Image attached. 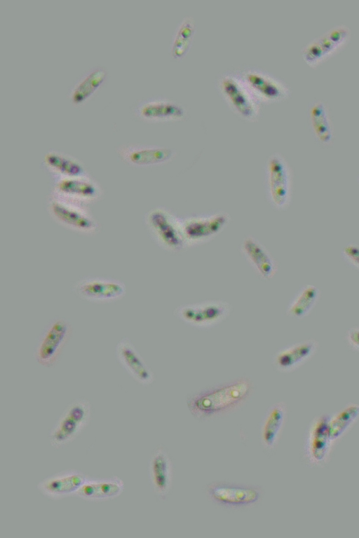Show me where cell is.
Returning <instances> with one entry per match:
<instances>
[{"label":"cell","instance_id":"obj_23","mask_svg":"<svg viewBox=\"0 0 359 538\" xmlns=\"http://www.w3.org/2000/svg\"><path fill=\"white\" fill-rule=\"evenodd\" d=\"M43 164L56 179L89 176L81 162L56 151H50L44 155Z\"/></svg>","mask_w":359,"mask_h":538},{"label":"cell","instance_id":"obj_11","mask_svg":"<svg viewBox=\"0 0 359 538\" xmlns=\"http://www.w3.org/2000/svg\"><path fill=\"white\" fill-rule=\"evenodd\" d=\"M88 478L83 472L69 469L48 476L41 480L36 487L46 498L59 500L74 496Z\"/></svg>","mask_w":359,"mask_h":538},{"label":"cell","instance_id":"obj_13","mask_svg":"<svg viewBox=\"0 0 359 538\" xmlns=\"http://www.w3.org/2000/svg\"><path fill=\"white\" fill-rule=\"evenodd\" d=\"M220 89L233 110L247 120H255L259 111L257 104L242 79L231 75L224 76Z\"/></svg>","mask_w":359,"mask_h":538},{"label":"cell","instance_id":"obj_5","mask_svg":"<svg viewBox=\"0 0 359 538\" xmlns=\"http://www.w3.org/2000/svg\"><path fill=\"white\" fill-rule=\"evenodd\" d=\"M72 324L64 318L52 320L41 336L34 351L37 363L45 368H53L58 362L63 350L71 338Z\"/></svg>","mask_w":359,"mask_h":538},{"label":"cell","instance_id":"obj_1","mask_svg":"<svg viewBox=\"0 0 359 538\" xmlns=\"http://www.w3.org/2000/svg\"><path fill=\"white\" fill-rule=\"evenodd\" d=\"M252 391V381L242 377L193 394L187 404L196 418H211L238 408L247 401Z\"/></svg>","mask_w":359,"mask_h":538},{"label":"cell","instance_id":"obj_30","mask_svg":"<svg viewBox=\"0 0 359 538\" xmlns=\"http://www.w3.org/2000/svg\"><path fill=\"white\" fill-rule=\"evenodd\" d=\"M194 32V22L186 18L179 26L172 45V55L175 58L183 56L187 51Z\"/></svg>","mask_w":359,"mask_h":538},{"label":"cell","instance_id":"obj_8","mask_svg":"<svg viewBox=\"0 0 359 538\" xmlns=\"http://www.w3.org/2000/svg\"><path fill=\"white\" fill-rule=\"evenodd\" d=\"M73 291L80 298L93 303H110L118 301L126 294L125 284L117 279L88 276L78 280Z\"/></svg>","mask_w":359,"mask_h":538},{"label":"cell","instance_id":"obj_7","mask_svg":"<svg viewBox=\"0 0 359 538\" xmlns=\"http://www.w3.org/2000/svg\"><path fill=\"white\" fill-rule=\"evenodd\" d=\"M266 177L271 204L278 210L286 209L291 198L292 176L288 164L279 153H273L268 158Z\"/></svg>","mask_w":359,"mask_h":538},{"label":"cell","instance_id":"obj_16","mask_svg":"<svg viewBox=\"0 0 359 538\" xmlns=\"http://www.w3.org/2000/svg\"><path fill=\"white\" fill-rule=\"evenodd\" d=\"M117 153L126 163L134 167L158 165L168 162L174 155L171 149L146 145H123Z\"/></svg>","mask_w":359,"mask_h":538},{"label":"cell","instance_id":"obj_21","mask_svg":"<svg viewBox=\"0 0 359 538\" xmlns=\"http://www.w3.org/2000/svg\"><path fill=\"white\" fill-rule=\"evenodd\" d=\"M242 80L249 90L264 100H282L289 94L285 85L258 71H245Z\"/></svg>","mask_w":359,"mask_h":538},{"label":"cell","instance_id":"obj_28","mask_svg":"<svg viewBox=\"0 0 359 538\" xmlns=\"http://www.w3.org/2000/svg\"><path fill=\"white\" fill-rule=\"evenodd\" d=\"M320 290L316 286L307 284L302 287L288 305L286 315L300 319L308 315L320 297Z\"/></svg>","mask_w":359,"mask_h":538},{"label":"cell","instance_id":"obj_19","mask_svg":"<svg viewBox=\"0 0 359 538\" xmlns=\"http://www.w3.org/2000/svg\"><path fill=\"white\" fill-rule=\"evenodd\" d=\"M241 251L255 270L264 280H270L278 271V264L265 247L252 236L244 238Z\"/></svg>","mask_w":359,"mask_h":538},{"label":"cell","instance_id":"obj_15","mask_svg":"<svg viewBox=\"0 0 359 538\" xmlns=\"http://www.w3.org/2000/svg\"><path fill=\"white\" fill-rule=\"evenodd\" d=\"M115 352L118 361L137 382L142 385L153 383V372L128 338L118 342Z\"/></svg>","mask_w":359,"mask_h":538},{"label":"cell","instance_id":"obj_26","mask_svg":"<svg viewBox=\"0 0 359 538\" xmlns=\"http://www.w3.org/2000/svg\"><path fill=\"white\" fill-rule=\"evenodd\" d=\"M309 118L316 139L323 145L332 139V127L326 105L321 100L313 102L309 106Z\"/></svg>","mask_w":359,"mask_h":538},{"label":"cell","instance_id":"obj_10","mask_svg":"<svg viewBox=\"0 0 359 538\" xmlns=\"http://www.w3.org/2000/svg\"><path fill=\"white\" fill-rule=\"evenodd\" d=\"M52 194L85 206L98 201L103 192L99 184L86 176L57 179Z\"/></svg>","mask_w":359,"mask_h":538},{"label":"cell","instance_id":"obj_4","mask_svg":"<svg viewBox=\"0 0 359 538\" xmlns=\"http://www.w3.org/2000/svg\"><path fill=\"white\" fill-rule=\"evenodd\" d=\"M47 209L56 223L74 232L91 235L99 230L98 223L85 206L51 194L47 202Z\"/></svg>","mask_w":359,"mask_h":538},{"label":"cell","instance_id":"obj_18","mask_svg":"<svg viewBox=\"0 0 359 538\" xmlns=\"http://www.w3.org/2000/svg\"><path fill=\"white\" fill-rule=\"evenodd\" d=\"M318 343L309 339L285 347L273 357L274 368L280 373H290L306 362L316 352Z\"/></svg>","mask_w":359,"mask_h":538},{"label":"cell","instance_id":"obj_24","mask_svg":"<svg viewBox=\"0 0 359 538\" xmlns=\"http://www.w3.org/2000/svg\"><path fill=\"white\" fill-rule=\"evenodd\" d=\"M287 406L284 402H278L267 411L262 428V441L267 450H273L278 441L287 416Z\"/></svg>","mask_w":359,"mask_h":538},{"label":"cell","instance_id":"obj_17","mask_svg":"<svg viewBox=\"0 0 359 538\" xmlns=\"http://www.w3.org/2000/svg\"><path fill=\"white\" fill-rule=\"evenodd\" d=\"M124 488L123 481L118 476L88 477L76 491L74 497L87 502H105L119 497Z\"/></svg>","mask_w":359,"mask_h":538},{"label":"cell","instance_id":"obj_12","mask_svg":"<svg viewBox=\"0 0 359 538\" xmlns=\"http://www.w3.org/2000/svg\"><path fill=\"white\" fill-rule=\"evenodd\" d=\"M350 36V29L344 25L334 26L307 43L302 50L303 59L315 65L344 45Z\"/></svg>","mask_w":359,"mask_h":538},{"label":"cell","instance_id":"obj_25","mask_svg":"<svg viewBox=\"0 0 359 538\" xmlns=\"http://www.w3.org/2000/svg\"><path fill=\"white\" fill-rule=\"evenodd\" d=\"M107 75L106 69L96 67L86 73L74 85L69 94L70 101L75 105L86 100L103 83Z\"/></svg>","mask_w":359,"mask_h":538},{"label":"cell","instance_id":"obj_32","mask_svg":"<svg viewBox=\"0 0 359 538\" xmlns=\"http://www.w3.org/2000/svg\"><path fill=\"white\" fill-rule=\"evenodd\" d=\"M346 338L348 343L359 352V327L349 329L346 332Z\"/></svg>","mask_w":359,"mask_h":538},{"label":"cell","instance_id":"obj_29","mask_svg":"<svg viewBox=\"0 0 359 538\" xmlns=\"http://www.w3.org/2000/svg\"><path fill=\"white\" fill-rule=\"evenodd\" d=\"M359 418V404H349L330 418L329 422L330 435L332 441L339 439L351 425Z\"/></svg>","mask_w":359,"mask_h":538},{"label":"cell","instance_id":"obj_20","mask_svg":"<svg viewBox=\"0 0 359 538\" xmlns=\"http://www.w3.org/2000/svg\"><path fill=\"white\" fill-rule=\"evenodd\" d=\"M149 477L154 493L161 499L169 494L172 485V464L165 449L156 448L149 465Z\"/></svg>","mask_w":359,"mask_h":538},{"label":"cell","instance_id":"obj_6","mask_svg":"<svg viewBox=\"0 0 359 538\" xmlns=\"http://www.w3.org/2000/svg\"><path fill=\"white\" fill-rule=\"evenodd\" d=\"M231 310V305L226 301L209 300L180 305L175 309V315L189 326L208 329L224 322Z\"/></svg>","mask_w":359,"mask_h":538},{"label":"cell","instance_id":"obj_3","mask_svg":"<svg viewBox=\"0 0 359 538\" xmlns=\"http://www.w3.org/2000/svg\"><path fill=\"white\" fill-rule=\"evenodd\" d=\"M145 223L154 240L165 250L177 252L187 246L182 220L165 208L156 207L149 210L145 216Z\"/></svg>","mask_w":359,"mask_h":538},{"label":"cell","instance_id":"obj_31","mask_svg":"<svg viewBox=\"0 0 359 538\" xmlns=\"http://www.w3.org/2000/svg\"><path fill=\"white\" fill-rule=\"evenodd\" d=\"M344 258L359 269V245L348 244L342 250Z\"/></svg>","mask_w":359,"mask_h":538},{"label":"cell","instance_id":"obj_27","mask_svg":"<svg viewBox=\"0 0 359 538\" xmlns=\"http://www.w3.org/2000/svg\"><path fill=\"white\" fill-rule=\"evenodd\" d=\"M140 116L147 120L180 118L185 113L184 109L174 102L155 99L145 102L137 108Z\"/></svg>","mask_w":359,"mask_h":538},{"label":"cell","instance_id":"obj_9","mask_svg":"<svg viewBox=\"0 0 359 538\" xmlns=\"http://www.w3.org/2000/svg\"><path fill=\"white\" fill-rule=\"evenodd\" d=\"M230 219L229 214L217 212L209 216L189 217L182 220L187 245H197L209 241L226 227Z\"/></svg>","mask_w":359,"mask_h":538},{"label":"cell","instance_id":"obj_14","mask_svg":"<svg viewBox=\"0 0 359 538\" xmlns=\"http://www.w3.org/2000/svg\"><path fill=\"white\" fill-rule=\"evenodd\" d=\"M212 500L222 506L243 507L257 503L261 497L260 490L255 486L215 483L208 488Z\"/></svg>","mask_w":359,"mask_h":538},{"label":"cell","instance_id":"obj_2","mask_svg":"<svg viewBox=\"0 0 359 538\" xmlns=\"http://www.w3.org/2000/svg\"><path fill=\"white\" fill-rule=\"evenodd\" d=\"M92 414L90 402L77 399L70 403L50 431L48 440L52 447L63 448L74 441L88 425Z\"/></svg>","mask_w":359,"mask_h":538},{"label":"cell","instance_id":"obj_22","mask_svg":"<svg viewBox=\"0 0 359 538\" xmlns=\"http://www.w3.org/2000/svg\"><path fill=\"white\" fill-rule=\"evenodd\" d=\"M330 416L324 414L316 418L309 433L307 452L309 458L316 463L324 462L327 458L332 441L329 429Z\"/></svg>","mask_w":359,"mask_h":538}]
</instances>
